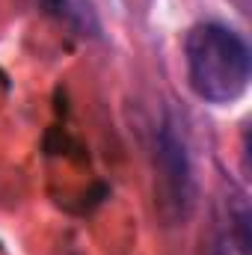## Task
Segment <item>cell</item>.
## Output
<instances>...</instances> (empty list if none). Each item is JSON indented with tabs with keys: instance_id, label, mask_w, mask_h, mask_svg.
<instances>
[{
	"instance_id": "7a4b0ae2",
	"label": "cell",
	"mask_w": 252,
	"mask_h": 255,
	"mask_svg": "<svg viewBox=\"0 0 252 255\" xmlns=\"http://www.w3.org/2000/svg\"><path fill=\"white\" fill-rule=\"evenodd\" d=\"M154 205L166 226H184L196 208V175L184 130L172 113L154 136Z\"/></svg>"
},
{
	"instance_id": "6da1fadb",
	"label": "cell",
	"mask_w": 252,
	"mask_h": 255,
	"mask_svg": "<svg viewBox=\"0 0 252 255\" xmlns=\"http://www.w3.org/2000/svg\"><path fill=\"white\" fill-rule=\"evenodd\" d=\"M190 89L217 107L235 104L250 89L252 57L247 39L217 21H202L190 27L184 39Z\"/></svg>"
}]
</instances>
